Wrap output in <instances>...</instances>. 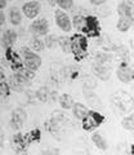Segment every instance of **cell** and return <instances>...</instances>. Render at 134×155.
<instances>
[{
    "mask_svg": "<svg viewBox=\"0 0 134 155\" xmlns=\"http://www.w3.org/2000/svg\"><path fill=\"white\" fill-rule=\"evenodd\" d=\"M71 43V53L75 54L76 60H84L87 57L88 53V43H87V38L81 34H76L72 38L70 39Z\"/></svg>",
    "mask_w": 134,
    "mask_h": 155,
    "instance_id": "6da1fadb",
    "label": "cell"
},
{
    "mask_svg": "<svg viewBox=\"0 0 134 155\" xmlns=\"http://www.w3.org/2000/svg\"><path fill=\"white\" fill-rule=\"evenodd\" d=\"M21 56H22V62L27 69L37 71L41 67V57L37 54L36 52L30 49V47H22L21 49Z\"/></svg>",
    "mask_w": 134,
    "mask_h": 155,
    "instance_id": "7a4b0ae2",
    "label": "cell"
},
{
    "mask_svg": "<svg viewBox=\"0 0 134 155\" xmlns=\"http://www.w3.org/2000/svg\"><path fill=\"white\" fill-rule=\"evenodd\" d=\"M31 81H28L27 79H25L22 75H20L18 72H14L9 76V88L13 89L14 92H18V93H21V92H25L26 88L28 85H30Z\"/></svg>",
    "mask_w": 134,
    "mask_h": 155,
    "instance_id": "3957f363",
    "label": "cell"
},
{
    "mask_svg": "<svg viewBox=\"0 0 134 155\" xmlns=\"http://www.w3.org/2000/svg\"><path fill=\"white\" fill-rule=\"evenodd\" d=\"M81 122H83V127L85 130H92L94 128H97L98 125L102 124L103 116L98 113H95V111H89L88 115L85 116Z\"/></svg>",
    "mask_w": 134,
    "mask_h": 155,
    "instance_id": "277c9868",
    "label": "cell"
},
{
    "mask_svg": "<svg viewBox=\"0 0 134 155\" xmlns=\"http://www.w3.org/2000/svg\"><path fill=\"white\" fill-rule=\"evenodd\" d=\"M88 36H92L95 38L99 35V23H98V19L97 17L94 16H88L85 17V22H84V26L81 28Z\"/></svg>",
    "mask_w": 134,
    "mask_h": 155,
    "instance_id": "5b68a950",
    "label": "cell"
},
{
    "mask_svg": "<svg viewBox=\"0 0 134 155\" xmlns=\"http://www.w3.org/2000/svg\"><path fill=\"white\" fill-rule=\"evenodd\" d=\"M54 17H56V23L62 31L65 32H70L72 30V23H71V19L70 17L67 16V13L62 9H57L56 13H54Z\"/></svg>",
    "mask_w": 134,
    "mask_h": 155,
    "instance_id": "8992f818",
    "label": "cell"
},
{
    "mask_svg": "<svg viewBox=\"0 0 134 155\" xmlns=\"http://www.w3.org/2000/svg\"><path fill=\"white\" fill-rule=\"evenodd\" d=\"M30 31L35 36H45L49 32V23L45 18H36L35 21L31 23Z\"/></svg>",
    "mask_w": 134,
    "mask_h": 155,
    "instance_id": "52a82bcc",
    "label": "cell"
},
{
    "mask_svg": "<svg viewBox=\"0 0 134 155\" xmlns=\"http://www.w3.org/2000/svg\"><path fill=\"white\" fill-rule=\"evenodd\" d=\"M50 76L57 84H63L65 80L67 79V70L65 69L63 65L54 62L50 65Z\"/></svg>",
    "mask_w": 134,
    "mask_h": 155,
    "instance_id": "ba28073f",
    "label": "cell"
},
{
    "mask_svg": "<svg viewBox=\"0 0 134 155\" xmlns=\"http://www.w3.org/2000/svg\"><path fill=\"white\" fill-rule=\"evenodd\" d=\"M41 11V4L39 2H36V0H32V2H27L22 5V12L23 14L30 18V19H34L39 16V13Z\"/></svg>",
    "mask_w": 134,
    "mask_h": 155,
    "instance_id": "9c48e42d",
    "label": "cell"
},
{
    "mask_svg": "<svg viewBox=\"0 0 134 155\" xmlns=\"http://www.w3.org/2000/svg\"><path fill=\"white\" fill-rule=\"evenodd\" d=\"M26 120H27V114H26V111L23 110V109H16V110H14L13 113H12L11 125H12L13 129L20 130V129L23 127V124L26 123Z\"/></svg>",
    "mask_w": 134,
    "mask_h": 155,
    "instance_id": "30bf717a",
    "label": "cell"
},
{
    "mask_svg": "<svg viewBox=\"0 0 134 155\" xmlns=\"http://www.w3.org/2000/svg\"><path fill=\"white\" fill-rule=\"evenodd\" d=\"M117 79L125 84L133 81V69H132V66H129V62H126V61L121 62V65L119 66Z\"/></svg>",
    "mask_w": 134,
    "mask_h": 155,
    "instance_id": "8fae6325",
    "label": "cell"
},
{
    "mask_svg": "<svg viewBox=\"0 0 134 155\" xmlns=\"http://www.w3.org/2000/svg\"><path fill=\"white\" fill-rule=\"evenodd\" d=\"M5 58L7 61L9 62V65H11V69L13 71H18L23 66V62L22 60L18 56V53L13 49V48H7V53H5Z\"/></svg>",
    "mask_w": 134,
    "mask_h": 155,
    "instance_id": "7c38bea8",
    "label": "cell"
},
{
    "mask_svg": "<svg viewBox=\"0 0 134 155\" xmlns=\"http://www.w3.org/2000/svg\"><path fill=\"white\" fill-rule=\"evenodd\" d=\"M84 96H85V100L88 101V104L92 106V107H98V106H102V102H101L99 97L94 93L92 88H88L87 85H84Z\"/></svg>",
    "mask_w": 134,
    "mask_h": 155,
    "instance_id": "4fadbf2b",
    "label": "cell"
},
{
    "mask_svg": "<svg viewBox=\"0 0 134 155\" xmlns=\"http://www.w3.org/2000/svg\"><path fill=\"white\" fill-rule=\"evenodd\" d=\"M93 72L95 75H97L98 79L101 80H108L110 76H111V70L106 67L104 65H101V64H95L93 65Z\"/></svg>",
    "mask_w": 134,
    "mask_h": 155,
    "instance_id": "5bb4252c",
    "label": "cell"
},
{
    "mask_svg": "<svg viewBox=\"0 0 134 155\" xmlns=\"http://www.w3.org/2000/svg\"><path fill=\"white\" fill-rule=\"evenodd\" d=\"M17 41V32L12 30V28H9L3 34V39H2V43H3V47L5 48H11L14 45V43Z\"/></svg>",
    "mask_w": 134,
    "mask_h": 155,
    "instance_id": "9a60e30c",
    "label": "cell"
},
{
    "mask_svg": "<svg viewBox=\"0 0 134 155\" xmlns=\"http://www.w3.org/2000/svg\"><path fill=\"white\" fill-rule=\"evenodd\" d=\"M71 110H72L74 116H75L76 119H79V120H83L85 116L88 115V113H89V109L85 105L80 104V102H74Z\"/></svg>",
    "mask_w": 134,
    "mask_h": 155,
    "instance_id": "2e32d148",
    "label": "cell"
},
{
    "mask_svg": "<svg viewBox=\"0 0 134 155\" xmlns=\"http://www.w3.org/2000/svg\"><path fill=\"white\" fill-rule=\"evenodd\" d=\"M117 13L123 17H128L133 19V5H130L128 2H121L117 5Z\"/></svg>",
    "mask_w": 134,
    "mask_h": 155,
    "instance_id": "e0dca14e",
    "label": "cell"
},
{
    "mask_svg": "<svg viewBox=\"0 0 134 155\" xmlns=\"http://www.w3.org/2000/svg\"><path fill=\"white\" fill-rule=\"evenodd\" d=\"M9 21H11V23L13 26L21 25V22H22V12L16 7L11 8V11H9Z\"/></svg>",
    "mask_w": 134,
    "mask_h": 155,
    "instance_id": "ac0fdd59",
    "label": "cell"
},
{
    "mask_svg": "<svg viewBox=\"0 0 134 155\" xmlns=\"http://www.w3.org/2000/svg\"><path fill=\"white\" fill-rule=\"evenodd\" d=\"M132 25H133V19L121 16L120 18H119L116 27H117V30L120 32H126V31H129V28L132 27Z\"/></svg>",
    "mask_w": 134,
    "mask_h": 155,
    "instance_id": "d6986e66",
    "label": "cell"
},
{
    "mask_svg": "<svg viewBox=\"0 0 134 155\" xmlns=\"http://www.w3.org/2000/svg\"><path fill=\"white\" fill-rule=\"evenodd\" d=\"M35 96L40 102H48L50 98V91L46 87H40V88L35 92Z\"/></svg>",
    "mask_w": 134,
    "mask_h": 155,
    "instance_id": "ffe728a7",
    "label": "cell"
},
{
    "mask_svg": "<svg viewBox=\"0 0 134 155\" xmlns=\"http://www.w3.org/2000/svg\"><path fill=\"white\" fill-rule=\"evenodd\" d=\"M59 105H61V107L65 109V110L71 109V107H72V105H74V98H72V96H71V94H67V93H63V94L59 97Z\"/></svg>",
    "mask_w": 134,
    "mask_h": 155,
    "instance_id": "44dd1931",
    "label": "cell"
},
{
    "mask_svg": "<svg viewBox=\"0 0 134 155\" xmlns=\"http://www.w3.org/2000/svg\"><path fill=\"white\" fill-rule=\"evenodd\" d=\"M92 140H93L94 145H95V146H97L99 150H107L108 145H107V141H106V140L103 138V136H101L99 133H93Z\"/></svg>",
    "mask_w": 134,
    "mask_h": 155,
    "instance_id": "7402d4cb",
    "label": "cell"
},
{
    "mask_svg": "<svg viewBox=\"0 0 134 155\" xmlns=\"http://www.w3.org/2000/svg\"><path fill=\"white\" fill-rule=\"evenodd\" d=\"M9 92H11V88H9L8 83L5 81V76H4V74L0 71V96L8 97Z\"/></svg>",
    "mask_w": 134,
    "mask_h": 155,
    "instance_id": "603a6c76",
    "label": "cell"
},
{
    "mask_svg": "<svg viewBox=\"0 0 134 155\" xmlns=\"http://www.w3.org/2000/svg\"><path fill=\"white\" fill-rule=\"evenodd\" d=\"M57 43H58V45L61 47V49L65 53H71V43H70L69 38L59 36L58 39H57Z\"/></svg>",
    "mask_w": 134,
    "mask_h": 155,
    "instance_id": "cb8c5ba5",
    "label": "cell"
},
{
    "mask_svg": "<svg viewBox=\"0 0 134 155\" xmlns=\"http://www.w3.org/2000/svg\"><path fill=\"white\" fill-rule=\"evenodd\" d=\"M16 72H18L20 75H22L25 79H27L28 81H32L34 80V78H35V71L34 70H30V69H27V67L23 65L22 67L18 71H16Z\"/></svg>",
    "mask_w": 134,
    "mask_h": 155,
    "instance_id": "d4e9b609",
    "label": "cell"
},
{
    "mask_svg": "<svg viewBox=\"0 0 134 155\" xmlns=\"http://www.w3.org/2000/svg\"><path fill=\"white\" fill-rule=\"evenodd\" d=\"M44 47H45V44L43 43L39 38H34L32 40L30 41V49H32L34 52H43L44 51Z\"/></svg>",
    "mask_w": 134,
    "mask_h": 155,
    "instance_id": "484cf974",
    "label": "cell"
},
{
    "mask_svg": "<svg viewBox=\"0 0 134 155\" xmlns=\"http://www.w3.org/2000/svg\"><path fill=\"white\" fill-rule=\"evenodd\" d=\"M84 22H85V17L81 16V14H76L71 23H72V26H74L75 28H78V30H81V28H83V26H84Z\"/></svg>",
    "mask_w": 134,
    "mask_h": 155,
    "instance_id": "4316f807",
    "label": "cell"
},
{
    "mask_svg": "<svg viewBox=\"0 0 134 155\" xmlns=\"http://www.w3.org/2000/svg\"><path fill=\"white\" fill-rule=\"evenodd\" d=\"M62 11H70L74 5V0H57V4Z\"/></svg>",
    "mask_w": 134,
    "mask_h": 155,
    "instance_id": "83f0119b",
    "label": "cell"
},
{
    "mask_svg": "<svg viewBox=\"0 0 134 155\" xmlns=\"http://www.w3.org/2000/svg\"><path fill=\"white\" fill-rule=\"evenodd\" d=\"M121 125H123V128H124V129H126V130H133V128H134L133 115L124 118V119H123V122H121Z\"/></svg>",
    "mask_w": 134,
    "mask_h": 155,
    "instance_id": "f1b7e54d",
    "label": "cell"
},
{
    "mask_svg": "<svg viewBox=\"0 0 134 155\" xmlns=\"http://www.w3.org/2000/svg\"><path fill=\"white\" fill-rule=\"evenodd\" d=\"M110 61H111V56L107 54V53H97V62L98 64L104 65Z\"/></svg>",
    "mask_w": 134,
    "mask_h": 155,
    "instance_id": "f546056e",
    "label": "cell"
},
{
    "mask_svg": "<svg viewBox=\"0 0 134 155\" xmlns=\"http://www.w3.org/2000/svg\"><path fill=\"white\" fill-rule=\"evenodd\" d=\"M97 13H98V16H101V17H107V16L111 14V11H110V8L104 7V5H98Z\"/></svg>",
    "mask_w": 134,
    "mask_h": 155,
    "instance_id": "4dcf8cb0",
    "label": "cell"
},
{
    "mask_svg": "<svg viewBox=\"0 0 134 155\" xmlns=\"http://www.w3.org/2000/svg\"><path fill=\"white\" fill-rule=\"evenodd\" d=\"M54 43H57V39H54L53 36H46V39H45V44H46L48 48H53Z\"/></svg>",
    "mask_w": 134,
    "mask_h": 155,
    "instance_id": "1f68e13d",
    "label": "cell"
},
{
    "mask_svg": "<svg viewBox=\"0 0 134 155\" xmlns=\"http://www.w3.org/2000/svg\"><path fill=\"white\" fill-rule=\"evenodd\" d=\"M90 3L93 4V5H95V7H98V5H102V4H104L107 2V0H89Z\"/></svg>",
    "mask_w": 134,
    "mask_h": 155,
    "instance_id": "d6a6232c",
    "label": "cell"
},
{
    "mask_svg": "<svg viewBox=\"0 0 134 155\" xmlns=\"http://www.w3.org/2000/svg\"><path fill=\"white\" fill-rule=\"evenodd\" d=\"M5 23V14L0 11V26H3Z\"/></svg>",
    "mask_w": 134,
    "mask_h": 155,
    "instance_id": "836d02e7",
    "label": "cell"
},
{
    "mask_svg": "<svg viewBox=\"0 0 134 155\" xmlns=\"http://www.w3.org/2000/svg\"><path fill=\"white\" fill-rule=\"evenodd\" d=\"M7 7V0H0V11Z\"/></svg>",
    "mask_w": 134,
    "mask_h": 155,
    "instance_id": "e575fe53",
    "label": "cell"
},
{
    "mask_svg": "<svg viewBox=\"0 0 134 155\" xmlns=\"http://www.w3.org/2000/svg\"><path fill=\"white\" fill-rule=\"evenodd\" d=\"M48 3H49V5L52 7H54L56 4H57V0H48Z\"/></svg>",
    "mask_w": 134,
    "mask_h": 155,
    "instance_id": "d590c367",
    "label": "cell"
},
{
    "mask_svg": "<svg viewBox=\"0 0 134 155\" xmlns=\"http://www.w3.org/2000/svg\"><path fill=\"white\" fill-rule=\"evenodd\" d=\"M3 146V134H2V130H0V149Z\"/></svg>",
    "mask_w": 134,
    "mask_h": 155,
    "instance_id": "8d00e7d4",
    "label": "cell"
}]
</instances>
